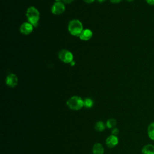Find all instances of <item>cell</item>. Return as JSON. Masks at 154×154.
I'll return each mask as SVG.
<instances>
[{
	"label": "cell",
	"instance_id": "cell-1",
	"mask_svg": "<svg viewBox=\"0 0 154 154\" xmlns=\"http://www.w3.org/2000/svg\"><path fill=\"white\" fill-rule=\"evenodd\" d=\"M26 16L28 22L31 23L33 26L36 27L38 25L40 19V13L34 7H29L26 12Z\"/></svg>",
	"mask_w": 154,
	"mask_h": 154
},
{
	"label": "cell",
	"instance_id": "cell-2",
	"mask_svg": "<svg viewBox=\"0 0 154 154\" xmlns=\"http://www.w3.org/2000/svg\"><path fill=\"white\" fill-rule=\"evenodd\" d=\"M68 31L74 36H79L83 31V25L81 22L78 19H73L69 22Z\"/></svg>",
	"mask_w": 154,
	"mask_h": 154
},
{
	"label": "cell",
	"instance_id": "cell-3",
	"mask_svg": "<svg viewBox=\"0 0 154 154\" xmlns=\"http://www.w3.org/2000/svg\"><path fill=\"white\" fill-rule=\"evenodd\" d=\"M67 106L72 110H80L84 107V100L79 96H73L70 97L66 102Z\"/></svg>",
	"mask_w": 154,
	"mask_h": 154
},
{
	"label": "cell",
	"instance_id": "cell-4",
	"mask_svg": "<svg viewBox=\"0 0 154 154\" xmlns=\"http://www.w3.org/2000/svg\"><path fill=\"white\" fill-rule=\"evenodd\" d=\"M59 59L64 63H70L73 60V55L67 49H62L58 54Z\"/></svg>",
	"mask_w": 154,
	"mask_h": 154
},
{
	"label": "cell",
	"instance_id": "cell-5",
	"mask_svg": "<svg viewBox=\"0 0 154 154\" xmlns=\"http://www.w3.org/2000/svg\"><path fill=\"white\" fill-rule=\"evenodd\" d=\"M65 11V5L63 2H55L52 6L51 12L55 15H60Z\"/></svg>",
	"mask_w": 154,
	"mask_h": 154
},
{
	"label": "cell",
	"instance_id": "cell-6",
	"mask_svg": "<svg viewBox=\"0 0 154 154\" xmlns=\"http://www.w3.org/2000/svg\"><path fill=\"white\" fill-rule=\"evenodd\" d=\"M5 83L9 87H15L18 83V78L17 76L14 73L9 74L5 79Z\"/></svg>",
	"mask_w": 154,
	"mask_h": 154
},
{
	"label": "cell",
	"instance_id": "cell-7",
	"mask_svg": "<svg viewBox=\"0 0 154 154\" xmlns=\"http://www.w3.org/2000/svg\"><path fill=\"white\" fill-rule=\"evenodd\" d=\"M33 27V25L29 22H23L20 26V32L23 35H28L32 32Z\"/></svg>",
	"mask_w": 154,
	"mask_h": 154
},
{
	"label": "cell",
	"instance_id": "cell-8",
	"mask_svg": "<svg viewBox=\"0 0 154 154\" xmlns=\"http://www.w3.org/2000/svg\"><path fill=\"white\" fill-rule=\"evenodd\" d=\"M105 143L109 148H113L118 144L119 138L117 136L111 134L107 137L105 140Z\"/></svg>",
	"mask_w": 154,
	"mask_h": 154
},
{
	"label": "cell",
	"instance_id": "cell-9",
	"mask_svg": "<svg viewBox=\"0 0 154 154\" xmlns=\"http://www.w3.org/2000/svg\"><path fill=\"white\" fill-rule=\"evenodd\" d=\"M93 36V32L89 29H83L82 32L79 35V38L84 41H87L90 40Z\"/></svg>",
	"mask_w": 154,
	"mask_h": 154
},
{
	"label": "cell",
	"instance_id": "cell-10",
	"mask_svg": "<svg viewBox=\"0 0 154 154\" xmlns=\"http://www.w3.org/2000/svg\"><path fill=\"white\" fill-rule=\"evenodd\" d=\"M92 152L93 154H103L104 148L100 143H96L93 146Z\"/></svg>",
	"mask_w": 154,
	"mask_h": 154
},
{
	"label": "cell",
	"instance_id": "cell-11",
	"mask_svg": "<svg viewBox=\"0 0 154 154\" xmlns=\"http://www.w3.org/2000/svg\"><path fill=\"white\" fill-rule=\"evenodd\" d=\"M142 154H154V146L147 144L143 146L141 150Z\"/></svg>",
	"mask_w": 154,
	"mask_h": 154
},
{
	"label": "cell",
	"instance_id": "cell-12",
	"mask_svg": "<svg viewBox=\"0 0 154 154\" xmlns=\"http://www.w3.org/2000/svg\"><path fill=\"white\" fill-rule=\"evenodd\" d=\"M147 132L150 139L154 141V122H152L149 124L147 127Z\"/></svg>",
	"mask_w": 154,
	"mask_h": 154
},
{
	"label": "cell",
	"instance_id": "cell-13",
	"mask_svg": "<svg viewBox=\"0 0 154 154\" xmlns=\"http://www.w3.org/2000/svg\"><path fill=\"white\" fill-rule=\"evenodd\" d=\"M106 127V124L102 121H98L94 125V129L98 132L103 131Z\"/></svg>",
	"mask_w": 154,
	"mask_h": 154
},
{
	"label": "cell",
	"instance_id": "cell-14",
	"mask_svg": "<svg viewBox=\"0 0 154 154\" xmlns=\"http://www.w3.org/2000/svg\"><path fill=\"white\" fill-rule=\"evenodd\" d=\"M117 125V120L116 119L110 118L106 122V126L108 129H113Z\"/></svg>",
	"mask_w": 154,
	"mask_h": 154
},
{
	"label": "cell",
	"instance_id": "cell-15",
	"mask_svg": "<svg viewBox=\"0 0 154 154\" xmlns=\"http://www.w3.org/2000/svg\"><path fill=\"white\" fill-rule=\"evenodd\" d=\"M93 105V100L91 98H85L84 100V106L87 108H90Z\"/></svg>",
	"mask_w": 154,
	"mask_h": 154
},
{
	"label": "cell",
	"instance_id": "cell-16",
	"mask_svg": "<svg viewBox=\"0 0 154 154\" xmlns=\"http://www.w3.org/2000/svg\"><path fill=\"white\" fill-rule=\"evenodd\" d=\"M119 129L117 128H116V127H115V128H114L112 129V131H111V134L112 135H117L118 134H119Z\"/></svg>",
	"mask_w": 154,
	"mask_h": 154
},
{
	"label": "cell",
	"instance_id": "cell-17",
	"mask_svg": "<svg viewBox=\"0 0 154 154\" xmlns=\"http://www.w3.org/2000/svg\"><path fill=\"white\" fill-rule=\"evenodd\" d=\"M147 3L150 5H154V0H146Z\"/></svg>",
	"mask_w": 154,
	"mask_h": 154
},
{
	"label": "cell",
	"instance_id": "cell-18",
	"mask_svg": "<svg viewBox=\"0 0 154 154\" xmlns=\"http://www.w3.org/2000/svg\"><path fill=\"white\" fill-rule=\"evenodd\" d=\"M74 0H63V2L64 4H69L70 3H72Z\"/></svg>",
	"mask_w": 154,
	"mask_h": 154
},
{
	"label": "cell",
	"instance_id": "cell-19",
	"mask_svg": "<svg viewBox=\"0 0 154 154\" xmlns=\"http://www.w3.org/2000/svg\"><path fill=\"white\" fill-rule=\"evenodd\" d=\"M122 0H110L111 2L113 3V4H117V3H119L122 1Z\"/></svg>",
	"mask_w": 154,
	"mask_h": 154
},
{
	"label": "cell",
	"instance_id": "cell-20",
	"mask_svg": "<svg viewBox=\"0 0 154 154\" xmlns=\"http://www.w3.org/2000/svg\"><path fill=\"white\" fill-rule=\"evenodd\" d=\"M83 1L87 4H91V3H93L95 0H83Z\"/></svg>",
	"mask_w": 154,
	"mask_h": 154
},
{
	"label": "cell",
	"instance_id": "cell-21",
	"mask_svg": "<svg viewBox=\"0 0 154 154\" xmlns=\"http://www.w3.org/2000/svg\"><path fill=\"white\" fill-rule=\"evenodd\" d=\"M70 64H71V66H74V65L75 64V62L73 60V61L70 63Z\"/></svg>",
	"mask_w": 154,
	"mask_h": 154
},
{
	"label": "cell",
	"instance_id": "cell-22",
	"mask_svg": "<svg viewBox=\"0 0 154 154\" xmlns=\"http://www.w3.org/2000/svg\"><path fill=\"white\" fill-rule=\"evenodd\" d=\"M99 2H100V3H101V2H103V1H105V0H97Z\"/></svg>",
	"mask_w": 154,
	"mask_h": 154
},
{
	"label": "cell",
	"instance_id": "cell-23",
	"mask_svg": "<svg viewBox=\"0 0 154 154\" xmlns=\"http://www.w3.org/2000/svg\"><path fill=\"white\" fill-rule=\"evenodd\" d=\"M56 2H62L63 0H55Z\"/></svg>",
	"mask_w": 154,
	"mask_h": 154
},
{
	"label": "cell",
	"instance_id": "cell-24",
	"mask_svg": "<svg viewBox=\"0 0 154 154\" xmlns=\"http://www.w3.org/2000/svg\"><path fill=\"white\" fill-rule=\"evenodd\" d=\"M126 1H129V2H132V1H133L134 0H126Z\"/></svg>",
	"mask_w": 154,
	"mask_h": 154
}]
</instances>
